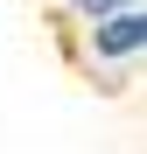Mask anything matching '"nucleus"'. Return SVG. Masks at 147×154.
I'll return each instance as SVG.
<instances>
[{
  "label": "nucleus",
  "mask_w": 147,
  "mask_h": 154,
  "mask_svg": "<svg viewBox=\"0 0 147 154\" xmlns=\"http://www.w3.org/2000/svg\"><path fill=\"white\" fill-rule=\"evenodd\" d=\"M140 42H147L140 14H105V21H98V56H133Z\"/></svg>",
  "instance_id": "1"
},
{
  "label": "nucleus",
  "mask_w": 147,
  "mask_h": 154,
  "mask_svg": "<svg viewBox=\"0 0 147 154\" xmlns=\"http://www.w3.org/2000/svg\"><path fill=\"white\" fill-rule=\"evenodd\" d=\"M77 7H84V14H98V21H105V14H133V0H77Z\"/></svg>",
  "instance_id": "2"
}]
</instances>
